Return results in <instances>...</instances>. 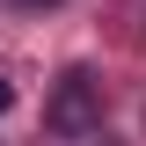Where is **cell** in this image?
Here are the masks:
<instances>
[{"mask_svg": "<svg viewBox=\"0 0 146 146\" xmlns=\"http://www.w3.org/2000/svg\"><path fill=\"white\" fill-rule=\"evenodd\" d=\"M44 124H51L58 139H88V131L102 124V95H95V80H88V73H66V80H58L51 110H44Z\"/></svg>", "mask_w": 146, "mask_h": 146, "instance_id": "1", "label": "cell"}, {"mask_svg": "<svg viewBox=\"0 0 146 146\" xmlns=\"http://www.w3.org/2000/svg\"><path fill=\"white\" fill-rule=\"evenodd\" d=\"M0 110H15V88H7V80H0Z\"/></svg>", "mask_w": 146, "mask_h": 146, "instance_id": "2", "label": "cell"}]
</instances>
